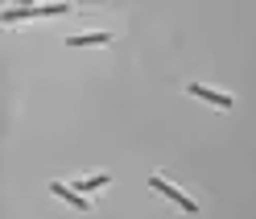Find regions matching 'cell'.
<instances>
[{"label":"cell","instance_id":"8992f818","mask_svg":"<svg viewBox=\"0 0 256 219\" xmlns=\"http://www.w3.org/2000/svg\"><path fill=\"white\" fill-rule=\"evenodd\" d=\"M34 17H38V8H4V17H0V21L17 25V21H34Z\"/></svg>","mask_w":256,"mask_h":219},{"label":"cell","instance_id":"277c9868","mask_svg":"<svg viewBox=\"0 0 256 219\" xmlns=\"http://www.w3.org/2000/svg\"><path fill=\"white\" fill-rule=\"evenodd\" d=\"M108 42H112V34H70L66 38L70 50H78V46H108Z\"/></svg>","mask_w":256,"mask_h":219},{"label":"cell","instance_id":"3957f363","mask_svg":"<svg viewBox=\"0 0 256 219\" xmlns=\"http://www.w3.org/2000/svg\"><path fill=\"white\" fill-rule=\"evenodd\" d=\"M194 100H206V104H215V108H232V96H223V91H211V87H202V83H190L186 87Z\"/></svg>","mask_w":256,"mask_h":219},{"label":"cell","instance_id":"6da1fadb","mask_svg":"<svg viewBox=\"0 0 256 219\" xmlns=\"http://www.w3.org/2000/svg\"><path fill=\"white\" fill-rule=\"evenodd\" d=\"M149 186H153L157 194H166V198H174V202H178V207H182L186 215H194V211H198V202H194V198H186V194L178 190V186H170L166 178H149Z\"/></svg>","mask_w":256,"mask_h":219},{"label":"cell","instance_id":"5b68a950","mask_svg":"<svg viewBox=\"0 0 256 219\" xmlns=\"http://www.w3.org/2000/svg\"><path fill=\"white\" fill-rule=\"evenodd\" d=\"M108 182H112L108 174H95V178H83V182H78V186H74V190H78V194H95V190H104V186H108Z\"/></svg>","mask_w":256,"mask_h":219},{"label":"cell","instance_id":"7a4b0ae2","mask_svg":"<svg viewBox=\"0 0 256 219\" xmlns=\"http://www.w3.org/2000/svg\"><path fill=\"white\" fill-rule=\"evenodd\" d=\"M50 194H54V198H62V202H70L74 211H91V198H83V194L74 190V186H62V182H50Z\"/></svg>","mask_w":256,"mask_h":219}]
</instances>
